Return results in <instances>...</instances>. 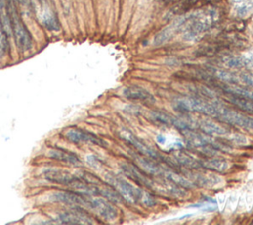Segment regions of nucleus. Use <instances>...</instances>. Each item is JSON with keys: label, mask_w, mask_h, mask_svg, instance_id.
<instances>
[{"label": "nucleus", "mask_w": 253, "mask_h": 225, "mask_svg": "<svg viewBox=\"0 0 253 225\" xmlns=\"http://www.w3.org/2000/svg\"><path fill=\"white\" fill-rule=\"evenodd\" d=\"M120 136L129 145H131L132 147H134L137 152L141 153L142 155H144L145 157L154 159V160H162L163 156L161 157L156 151H154L153 149H151L150 147H148L146 144H144L142 141H140L135 135L132 134V132H130L129 130H126L123 129L120 132Z\"/></svg>", "instance_id": "7"}, {"label": "nucleus", "mask_w": 253, "mask_h": 225, "mask_svg": "<svg viewBox=\"0 0 253 225\" xmlns=\"http://www.w3.org/2000/svg\"><path fill=\"white\" fill-rule=\"evenodd\" d=\"M213 75L217 79H219L223 82H226V83L237 84L238 82H240L239 75H237L231 71L222 70V69H213Z\"/></svg>", "instance_id": "23"}, {"label": "nucleus", "mask_w": 253, "mask_h": 225, "mask_svg": "<svg viewBox=\"0 0 253 225\" xmlns=\"http://www.w3.org/2000/svg\"><path fill=\"white\" fill-rule=\"evenodd\" d=\"M38 17L41 24L48 31L60 30V23L55 12L46 4H42L38 10Z\"/></svg>", "instance_id": "11"}, {"label": "nucleus", "mask_w": 253, "mask_h": 225, "mask_svg": "<svg viewBox=\"0 0 253 225\" xmlns=\"http://www.w3.org/2000/svg\"><path fill=\"white\" fill-rule=\"evenodd\" d=\"M157 141L159 143H164L165 142V137L162 136V135H159V136H157Z\"/></svg>", "instance_id": "28"}, {"label": "nucleus", "mask_w": 253, "mask_h": 225, "mask_svg": "<svg viewBox=\"0 0 253 225\" xmlns=\"http://www.w3.org/2000/svg\"><path fill=\"white\" fill-rule=\"evenodd\" d=\"M48 156L51 159H54L66 164H71L73 166H78L80 164V159L78 158L77 155L63 149L52 148L48 151Z\"/></svg>", "instance_id": "16"}, {"label": "nucleus", "mask_w": 253, "mask_h": 225, "mask_svg": "<svg viewBox=\"0 0 253 225\" xmlns=\"http://www.w3.org/2000/svg\"><path fill=\"white\" fill-rule=\"evenodd\" d=\"M65 137L71 143H91L102 147L106 146V143L103 139L78 128H71L67 130L65 133Z\"/></svg>", "instance_id": "9"}, {"label": "nucleus", "mask_w": 253, "mask_h": 225, "mask_svg": "<svg viewBox=\"0 0 253 225\" xmlns=\"http://www.w3.org/2000/svg\"><path fill=\"white\" fill-rule=\"evenodd\" d=\"M132 158L134 159V161L136 162V164L138 165V167L146 173L151 174V175H161L163 176V173L165 171V168H163L162 166L158 165L156 162L149 160L148 157H140L136 154L131 153Z\"/></svg>", "instance_id": "12"}, {"label": "nucleus", "mask_w": 253, "mask_h": 225, "mask_svg": "<svg viewBox=\"0 0 253 225\" xmlns=\"http://www.w3.org/2000/svg\"><path fill=\"white\" fill-rule=\"evenodd\" d=\"M150 119L159 125H165V126H174L175 123V117L161 111H151L149 114Z\"/></svg>", "instance_id": "22"}, {"label": "nucleus", "mask_w": 253, "mask_h": 225, "mask_svg": "<svg viewBox=\"0 0 253 225\" xmlns=\"http://www.w3.org/2000/svg\"><path fill=\"white\" fill-rule=\"evenodd\" d=\"M173 107L183 113L196 112L207 116H214L216 102H208L198 97H183L173 101Z\"/></svg>", "instance_id": "4"}, {"label": "nucleus", "mask_w": 253, "mask_h": 225, "mask_svg": "<svg viewBox=\"0 0 253 225\" xmlns=\"http://www.w3.org/2000/svg\"><path fill=\"white\" fill-rule=\"evenodd\" d=\"M123 94L125 97L130 100H141L145 102H155V97L146 89L137 86V85H131L127 86L124 89Z\"/></svg>", "instance_id": "14"}, {"label": "nucleus", "mask_w": 253, "mask_h": 225, "mask_svg": "<svg viewBox=\"0 0 253 225\" xmlns=\"http://www.w3.org/2000/svg\"><path fill=\"white\" fill-rule=\"evenodd\" d=\"M8 51H9L8 36L0 27V58L6 56L8 54Z\"/></svg>", "instance_id": "25"}, {"label": "nucleus", "mask_w": 253, "mask_h": 225, "mask_svg": "<svg viewBox=\"0 0 253 225\" xmlns=\"http://www.w3.org/2000/svg\"><path fill=\"white\" fill-rule=\"evenodd\" d=\"M87 207L94 210L106 220H114L118 216L117 208L111 204L108 199L102 197H92V195H88Z\"/></svg>", "instance_id": "6"}, {"label": "nucleus", "mask_w": 253, "mask_h": 225, "mask_svg": "<svg viewBox=\"0 0 253 225\" xmlns=\"http://www.w3.org/2000/svg\"><path fill=\"white\" fill-rule=\"evenodd\" d=\"M239 79L242 83L253 88V72H242L239 74Z\"/></svg>", "instance_id": "27"}, {"label": "nucleus", "mask_w": 253, "mask_h": 225, "mask_svg": "<svg viewBox=\"0 0 253 225\" xmlns=\"http://www.w3.org/2000/svg\"><path fill=\"white\" fill-rule=\"evenodd\" d=\"M57 220L62 224H93V218L81 209V206H76L71 211L60 213Z\"/></svg>", "instance_id": "8"}, {"label": "nucleus", "mask_w": 253, "mask_h": 225, "mask_svg": "<svg viewBox=\"0 0 253 225\" xmlns=\"http://www.w3.org/2000/svg\"><path fill=\"white\" fill-rule=\"evenodd\" d=\"M106 179H107V182L111 184L121 194V196L125 200H126L128 203L134 204L139 202L141 191H142L141 188L134 187L126 179L115 174L106 175Z\"/></svg>", "instance_id": "5"}, {"label": "nucleus", "mask_w": 253, "mask_h": 225, "mask_svg": "<svg viewBox=\"0 0 253 225\" xmlns=\"http://www.w3.org/2000/svg\"><path fill=\"white\" fill-rule=\"evenodd\" d=\"M221 89L227 93V94H231V95H236V96H240V97H244V98H248L253 100V91L243 88L241 86H238L236 84H231V85H221L220 86Z\"/></svg>", "instance_id": "20"}, {"label": "nucleus", "mask_w": 253, "mask_h": 225, "mask_svg": "<svg viewBox=\"0 0 253 225\" xmlns=\"http://www.w3.org/2000/svg\"><path fill=\"white\" fill-rule=\"evenodd\" d=\"M217 19L218 13L213 9L196 11L190 16L179 20V31L184 33L186 40L194 41L201 34L211 28Z\"/></svg>", "instance_id": "1"}, {"label": "nucleus", "mask_w": 253, "mask_h": 225, "mask_svg": "<svg viewBox=\"0 0 253 225\" xmlns=\"http://www.w3.org/2000/svg\"><path fill=\"white\" fill-rule=\"evenodd\" d=\"M87 198L88 194L69 190L56 191L51 195V199L53 201L75 206H87Z\"/></svg>", "instance_id": "10"}, {"label": "nucleus", "mask_w": 253, "mask_h": 225, "mask_svg": "<svg viewBox=\"0 0 253 225\" xmlns=\"http://www.w3.org/2000/svg\"><path fill=\"white\" fill-rule=\"evenodd\" d=\"M174 159L178 164H180L183 167H186L188 169H198L200 167V162L192 158L191 156L183 153V152H176L173 155Z\"/></svg>", "instance_id": "21"}, {"label": "nucleus", "mask_w": 253, "mask_h": 225, "mask_svg": "<svg viewBox=\"0 0 253 225\" xmlns=\"http://www.w3.org/2000/svg\"><path fill=\"white\" fill-rule=\"evenodd\" d=\"M197 127L201 129V131L206 135H215V136H226L228 134V130L225 127L218 125L217 123L208 120L202 119L197 123Z\"/></svg>", "instance_id": "15"}, {"label": "nucleus", "mask_w": 253, "mask_h": 225, "mask_svg": "<svg viewBox=\"0 0 253 225\" xmlns=\"http://www.w3.org/2000/svg\"><path fill=\"white\" fill-rule=\"evenodd\" d=\"M139 202H140L141 204H143L144 206H146V207H152V206H154L155 203H156L154 197H153L150 193H148L147 191H145V190H143V189H142V191H141V195H140Z\"/></svg>", "instance_id": "26"}, {"label": "nucleus", "mask_w": 253, "mask_h": 225, "mask_svg": "<svg viewBox=\"0 0 253 225\" xmlns=\"http://www.w3.org/2000/svg\"><path fill=\"white\" fill-rule=\"evenodd\" d=\"M227 99L231 104H233L235 107L239 108L241 111H243L247 114L253 115V100L244 98V97H240V96H236V95H231V94H228Z\"/></svg>", "instance_id": "19"}, {"label": "nucleus", "mask_w": 253, "mask_h": 225, "mask_svg": "<svg viewBox=\"0 0 253 225\" xmlns=\"http://www.w3.org/2000/svg\"><path fill=\"white\" fill-rule=\"evenodd\" d=\"M121 169L124 171V173L130 179L134 180L135 182H137L138 184L145 186V187H149L151 188L153 185V181L151 179H149L148 177H146V175H144L137 168H135L132 165L129 164H122L121 165Z\"/></svg>", "instance_id": "13"}, {"label": "nucleus", "mask_w": 253, "mask_h": 225, "mask_svg": "<svg viewBox=\"0 0 253 225\" xmlns=\"http://www.w3.org/2000/svg\"><path fill=\"white\" fill-rule=\"evenodd\" d=\"M200 162V167L216 172L226 171L229 168V163L223 159H207Z\"/></svg>", "instance_id": "17"}, {"label": "nucleus", "mask_w": 253, "mask_h": 225, "mask_svg": "<svg viewBox=\"0 0 253 225\" xmlns=\"http://www.w3.org/2000/svg\"><path fill=\"white\" fill-rule=\"evenodd\" d=\"M99 195H102L108 200L115 203H120L122 201L121 194L115 188L113 189L110 187H99Z\"/></svg>", "instance_id": "24"}, {"label": "nucleus", "mask_w": 253, "mask_h": 225, "mask_svg": "<svg viewBox=\"0 0 253 225\" xmlns=\"http://www.w3.org/2000/svg\"><path fill=\"white\" fill-rule=\"evenodd\" d=\"M8 11L11 20L12 34L19 51L25 53L33 48V37L23 22L17 8L13 2L8 3Z\"/></svg>", "instance_id": "2"}, {"label": "nucleus", "mask_w": 253, "mask_h": 225, "mask_svg": "<svg viewBox=\"0 0 253 225\" xmlns=\"http://www.w3.org/2000/svg\"><path fill=\"white\" fill-rule=\"evenodd\" d=\"M213 117L228 125H233L245 130H253L252 117L235 109L225 107L218 102H216L215 113Z\"/></svg>", "instance_id": "3"}, {"label": "nucleus", "mask_w": 253, "mask_h": 225, "mask_svg": "<svg viewBox=\"0 0 253 225\" xmlns=\"http://www.w3.org/2000/svg\"><path fill=\"white\" fill-rule=\"evenodd\" d=\"M168 1H170V0H168Z\"/></svg>", "instance_id": "29"}, {"label": "nucleus", "mask_w": 253, "mask_h": 225, "mask_svg": "<svg viewBox=\"0 0 253 225\" xmlns=\"http://www.w3.org/2000/svg\"><path fill=\"white\" fill-rule=\"evenodd\" d=\"M178 31H179V21L173 23L172 25L166 27L165 29L160 31L158 34H156V36L153 39V45L160 46V45L166 43Z\"/></svg>", "instance_id": "18"}]
</instances>
